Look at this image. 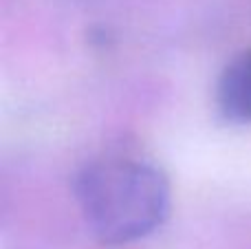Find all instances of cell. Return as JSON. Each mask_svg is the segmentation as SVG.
<instances>
[{
  "mask_svg": "<svg viewBox=\"0 0 251 249\" xmlns=\"http://www.w3.org/2000/svg\"><path fill=\"white\" fill-rule=\"evenodd\" d=\"M75 201L104 245L141 241L170 214V183L159 166L132 154H104L75 174Z\"/></svg>",
  "mask_w": 251,
  "mask_h": 249,
  "instance_id": "6da1fadb",
  "label": "cell"
},
{
  "mask_svg": "<svg viewBox=\"0 0 251 249\" xmlns=\"http://www.w3.org/2000/svg\"><path fill=\"white\" fill-rule=\"evenodd\" d=\"M216 108L236 126H251V49L236 53L216 82Z\"/></svg>",
  "mask_w": 251,
  "mask_h": 249,
  "instance_id": "7a4b0ae2",
  "label": "cell"
}]
</instances>
